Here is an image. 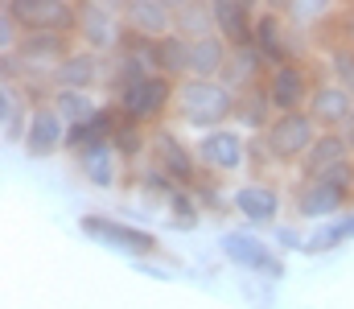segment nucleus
<instances>
[{
	"label": "nucleus",
	"mask_w": 354,
	"mask_h": 309,
	"mask_svg": "<svg viewBox=\"0 0 354 309\" xmlns=\"http://www.w3.org/2000/svg\"><path fill=\"white\" fill-rule=\"evenodd\" d=\"M25 157H33V161H46V157H54V153H62L66 149V120H62V111L54 107V100L46 103H33V115H29V132H25Z\"/></svg>",
	"instance_id": "12"
},
{
	"label": "nucleus",
	"mask_w": 354,
	"mask_h": 309,
	"mask_svg": "<svg viewBox=\"0 0 354 309\" xmlns=\"http://www.w3.org/2000/svg\"><path fill=\"white\" fill-rule=\"evenodd\" d=\"M136 190H140V198H145L149 206H165L169 203V194L177 190V182L157 165V161H149V165L136 169Z\"/></svg>",
	"instance_id": "31"
},
{
	"label": "nucleus",
	"mask_w": 354,
	"mask_h": 309,
	"mask_svg": "<svg viewBox=\"0 0 354 309\" xmlns=\"http://www.w3.org/2000/svg\"><path fill=\"white\" fill-rule=\"evenodd\" d=\"M214 8V33H223L231 46L256 41V8L243 0H210Z\"/></svg>",
	"instance_id": "20"
},
{
	"label": "nucleus",
	"mask_w": 354,
	"mask_h": 309,
	"mask_svg": "<svg viewBox=\"0 0 354 309\" xmlns=\"http://www.w3.org/2000/svg\"><path fill=\"white\" fill-rule=\"evenodd\" d=\"M29 115H33V100L21 83L4 79L0 83V136L8 149L25 144V132H29Z\"/></svg>",
	"instance_id": "16"
},
{
	"label": "nucleus",
	"mask_w": 354,
	"mask_h": 309,
	"mask_svg": "<svg viewBox=\"0 0 354 309\" xmlns=\"http://www.w3.org/2000/svg\"><path fill=\"white\" fill-rule=\"evenodd\" d=\"M276 120V107H272V95H268L264 83H256V87H248V91H239V107H235V124L248 132V136H256V132H264L268 124Z\"/></svg>",
	"instance_id": "25"
},
{
	"label": "nucleus",
	"mask_w": 354,
	"mask_h": 309,
	"mask_svg": "<svg viewBox=\"0 0 354 309\" xmlns=\"http://www.w3.org/2000/svg\"><path fill=\"white\" fill-rule=\"evenodd\" d=\"M103 4H111V8H115V12H124V8H128V4H132V0H103Z\"/></svg>",
	"instance_id": "43"
},
{
	"label": "nucleus",
	"mask_w": 354,
	"mask_h": 309,
	"mask_svg": "<svg viewBox=\"0 0 354 309\" xmlns=\"http://www.w3.org/2000/svg\"><path fill=\"white\" fill-rule=\"evenodd\" d=\"M218 252H223V260L231 264V268H239V272H260L268 281H284V260L268 247L260 235H252L248 227H235V231H223L218 235Z\"/></svg>",
	"instance_id": "6"
},
{
	"label": "nucleus",
	"mask_w": 354,
	"mask_h": 309,
	"mask_svg": "<svg viewBox=\"0 0 354 309\" xmlns=\"http://www.w3.org/2000/svg\"><path fill=\"white\" fill-rule=\"evenodd\" d=\"M322 54H326V58H322L326 75L338 79V83L354 95V46L342 41V37H322Z\"/></svg>",
	"instance_id": "29"
},
{
	"label": "nucleus",
	"mask_w": 354,
	"mask_h": 309,
	"mask_svg": "<svg viewBox=\"0 0 354 309\" xmlns=\"http://www.w3.org/2000/svg\"><path fill=\"white\" fill-rule=\"evenodd\" d=\"M4 12L21 25V33L58 29L79 37V0H4Z\"/></svg>",
	"instance_id": "8"
},
{
	"label": "nucleus",
	"mask_w": 354,
	"mask_h": 309,
	"mask_svg": "<svg viewBox=\"0 0 354 309\" xmlns=\"http://www.w3.org/2000/svg\"><path fill=\"white\" fill-rule=\"evenodd\" d=\"M149 71H153V66H149L145 58H136V54H128V50H111V54H107V83H103V91L115 100L120 91H128L132 83H140Z\"/></svg>",
	"instance_id": "26"
},
{
	"label": "nucleus",
	"mask_w": 354,
	"mask_h": 309,
	"mask_svg": "<svg viewBox=\"0 0 354 309\" xmlns=\"http://www.w3.org/2000/svg\"><path fill=\"white\" fill-rule=\"evenodd\" d=\"M317 132H322L317 120L309 115V107H301V111H276V120L268 124L260 136H264L276 169H297V161L309 153V144L317 140Z\"/></svg>",
	"instance_id": "3"
},
{
	"label": "nucleus",
	"mask_w": 354,
	"mask_h": 309,
	"mask_svg": "<svg viewBox=\"0 0 354 309\" xmlns=\"http://www.w3.org/2000/svg\"><path fill=\"white\" fill-rule=\"evenodd\" d=\"M292 0H264V8H276V12H288Z\"/></svg>",
	"instance_id": "41"
},
{
	"label": "nucleus",
	"mask_w": 354,
	"mask_h": 309,
	"mask_svg": "<svg viewBox=\"0 0 354 309\" xmlns=\"http://www.w3.org/2000/svg\"><path fill=\"white\" fill-rule=\"evenodd\" d=\"M231 203H235V214L248 223V227H272L276 218H280V190L264 182V178H248L243 186H235L231 190Z\"/></svg>",
	"instance_id": "14"
},
{
	"label": "nucleus",
	"mask_w": 354,
	"mask_h": 309,
	"mask_svg": "<svg viewBox=\"0 0 354 309\" xmlns=\"http://www.w3.org/2000/svg\"><path fill=\"white\" fill-rule=\"evenodd\" d=\"M272 289H276V281H268V277H260V272H248L243 301H252L256 309H272Z\"/></svg>",
	"instance_id": "37"
},
{
	"label": "nucleus",
	"mask_w": 354,
	"mask_h": 309,
	"mask_svg": "<svg viewBox=\"0 0 354 309\" xmlns=\"http://www.w3.org/2000/svg\"><path fill=\"white\" fill-rule=\"evenodd\" d=\"M54 107L62 111V120H66V124H83V120H91V115L99 111V100H95V91L58 87V91H54Z\"/></svg>",
	"instance_id": "33"
},
{
	"label": "nucleus",
	"mask_w": 354,
	"mask_h": 309,
	"mask_svg": "<svg viewBox=\"0 0 354 309\" xmlns=\"http://www.w3.org/2000/svg\"><path fill=\"white\" fill-rule=\"evenodd\" d=\"M165 210H169V218H165V227L169 231H198L202 227V203H198V194L189 190V186H177L174 194H169V203H165Z\"/></svg>",
	"instance_id": "30"
},
{
	"label": "nucleus",
	"mask_w": 354,
	"mask_h": 309,
	"mask_svg": "<svg viewBox=\"0 0 354 309\" xmlns=\"http://www.w3.org/2000/svg\"><path fill=\"white\" fill-rule=\"evenodd\" d=\"M235 107H239V91L227 83V79H202V75H185L177 83V103L174 115L185 128H198V132H210V128H223L235 120Z\"/></svg>",
	"instance_id": "1"
},
{
	"label": "nucleus",
	"mask_w": 354,
	"mask_h": 309,
	"mask_svg": "<svg viewBox=\"0 0 354 309\" xmlns=\"http://www.w3.org/2000/svg\"><path fill=\"white\" fill-rule=\"evenodd\" d=\"M132 268L136 272H145V277H161V281H169L177 268H165V264H157V256H149V260H132Z\"/></svg>",
	"instance_id": "40"
},
{
	"label": "nucleus",
	"mask_w": 354,
	"mask_h": 309,
	"mask_svg": "<svg viewBox=\"0 0 354 309\" xmlns=\"http://www.w3.org/2000/svg\"><path fill=\"white\" fill-rule=\"evenodd\" d=\"M317 79L322 75L305 58H292V62H280V66L268 71L264 87H268V95H272L276 111H301V107H309V95H313Z\"/></svg>",
	"instance_id": "7"
},
{
	"label": "nucleus",
	"mask_w": 354,
	"mask_h": 309,
	"mask_svg": "<svg viewBox=\"0 0 354 309\" xmlns=\"http://www.w3.org/2000/svg\"><path fill=\"white\" fill-rule=\"evenodd\" d=\"M354 149L351 140H346V132L342 128H322L317 132V140L309 144V153L297 161V178H322V174H330L334 165H342V161H351Z\"/></svg>",
	"instance_id": "15"
},
{
	"label": "nucleus",
	"mask_w": 354,
	"mask_h": 309,
	"mask_svg": "<svg viewBox=\"0 0 354 309\" xmlns=\"http://www.w3.org/2000/svg\"><path fill=\"white\" fill-rule=\"evenodd\" d=\"M342 132H346V140H351V149H354V111H351V120L342 124Z\"/></svg>",
	"instance_id": "42"
},
{
	"label": "nucleus",
	"mask_w": 354,
	"mask_h": 309,
	"mask_svg": "<svg viewBox=\"0 0 354 309\" xmlns=\"http://www.w3.org/2000/svg\"><path fill=\"white\" fill-rule=\"evenodd\" d=\"M317 29H322V37H342V41L354 46V0H342L334 8V17L326 25H317Z\"/></svg>",
	"instance_id": "36"
},
{
	"label": "nucleus",
	"mask_w": 354,
	"mask_h": 309,
	"mask_svg": "<svg viewBox=\"0 0 354 309\" xmlns=\"http://www.w3.org/2000/svg\"><path fill=\"white\" fill-rule=\"evenodd\" d=\"M256 46L264 50L268 66L292 62V25H288L284 12H276V8H260L256 12Z\"/></svg>",
	"instance_id": "18"
},
{
	"label": "nucleus",
	"mask_w": 354,
	"mask_h": 309,
	"mask_svg": "<svg viewBox=\"0 0 354 309\" xmlns=\"http://www.w3.org/2000/svg\"><path fill=\"white\" fill-rule=\"evenodd\" d=\"M338 4H342V0H292L284 17H288L297 29H317V25H326V21L334 17Z\"/></svg>",
	"instance_id": "34"
},
{
	"label": "nucleus",
	"mask_w": 354,
	"mask_h": 309,
	"mask_svg": "<svg viewBox=\"0 0 354 309\" xmlns=\"http://www.w3.org/2000/svg\"><path fill=\"white\" fill-rule=\"evenodd\" d=\"M174 29H177V33H185L189 41H194V37L214 33V8H210V0H185V4L177 8Z\"/></svg>",
	"instance_id": "32"
},
{
	"label": "nucleus",
	"mask_w": 354,
	"mask_h": 309,
	"mask_svg": "<svg viewBox=\"0 0 354 309\" xmlns=\"http://www.w3.org/2000/svg\"><path fill=\"white\" fill-rule=\"evenodd\" d=\"M75 161H79V174L87 178L95 190H115L124 161H120V153H115L111 140H95V144H87Z\"/></svg>",
	"instance_id": "19"
},
{
	"label": "nucleus",
	"mask_w": 354,
	"mask_h": 309,
	"mask_svg": "<svg viewBox=\"0 0 354 309\" xmlns=\"http://www.w3.org/2000/svg\"><path fill=\"white\" fill-rule=\"evenodd\" d=\"M149 161H157V165H161V169L177 182V186H194V182L206 174V169H202V161H198V149H194V144H185L169 124H157V128H153Z\"/></svg>",
	"instance_id": "10"
},
{
	"label": "nucleus",
	"mask_w": 354,
	"mask_h": 309,
	"mask_svg": "<svg viewBox=\"0 0 354 309\" xmlns=\"http://www.w3.org/2000/svg\"><path fill=\"white\" fill-rule=\"evenodd\" d=\"M354 190L334 182V178H297L292 190H288V206H292V218L297 223H322V218H334L342 210H351Z\"/></svg>",
	"instance_id": "5"
},
{
	"label": "nucleus",
	"mask_w": 354,
	"mask_h": 309,
	"mask_svg": "<svg viewBox=\"0 0 354 309\" xmlns=\"http://www.w3.org/2000/svg\"><path fill=\"white\" fill-rule=\"evenodd\" d=\"M54 87H79V91H103L107 83V54L91 50V46H75L58 66H54Z\"/></svg>",
	"instance_id": "13"
},
{
	"label": "nucleus",
	"mask_w": 354,
	"mask_h": 309,
	"mask_svg": "<svg viewBox=\"0 0 354 309\" xmlns=\"http://www.w3.org/2000/svg\"><path fill=\"white\" fill-rule=\"evenodd\" d=\"M194 149H198L202 169H210L218 178L248 169V136H243V128H231V124L210 128V132H202V140Z\"/></svg>",
	"instance_id": "9"
},
{
	"label": "nucleus",
	"mask_w": 354,
	"mask_h": 309,
	"mask_svg": "<svg viewBox=\"0 0 354 309\" xmlns=\"http://www.w3.org/2000/svg\"><path fill=\"white\" fill-rule=\"evenodd\" d=\"M351 239H354V206L342 210V214H334V218H322V223L309 227V235H305V256H330V252L346 247Z\"/></svg>",
	"instance_id": "21"
},
{
	"label": "nucleus",
	"mask_w": 354,
	"mask_h": 309,
	"mask_svg": "<svg viewBox=\"0 0 354 309\" xmlns=\"http://www.w3.org/2000/svg\"><path fill=\"white\" fill-rule=\"evenodd\" d=\"M111 144H115V153H120V161L132 169V165H140L145 161V153H149V144H153V128L149 124H140V120H120V128H115V136H111Z\"/></svg>",
	"instance_id": "27"
},
{
	"label": "nucleus",
	"mask_w": 354,
	"mask_h": 309,
	"mask_svg": "<svg viewBox=\"0 0 354 309\" xmlns=\"http://www.w3.org/2000/svg\"><path fill=\"white\" fill-rule=\"evenodd\" d=\"M174 21H177V12L169 4H161V0H132L124 8V25L128 29H140L149 37H165L174 29Z\"/></svg>",
	"instance_id": "24"
},
{
	"label": "nucleus",
	"mask_w": 354,
	"mask_h": 309,
	"mask_svg": "<svg viewBox=\"0 0 354 309\" xmlns=\"http://www.w3.org/2000/svg\"><path fill=\"white\" fill-rule=\"evenodd\" d=\"M243 4H252V8H256V12H260V8H264V0H243Z\"/></svg>",
	"instance_id": "45"
},
{
	"label": "nucleus",
	"mask_w": 354,
	"mask_h": 309,
	"mask_svg": "<svg viewBox=\"0 0 354 309\" xmlns=\"http://www.w3.org/2000/svg\"><path fill=\"white\" fill-rule=\"evenodd\" d=\"M194 194H198V203H202V210H214V214H223V210H235V203H231V194L218 186V174H202L194 186H189Z\"/></svg>",
	"instance_id": "35"
},
{
	"label": "nucleus",
	"mask_w": 354,
	"mask_h": 309,
	"mask_svg": "<svg viewBox=\"0 0 354 309\" xmlns=\"http://www.w3.org/2000/svg\"><path fill=\"white\" fill-rule=\"evenodd\" d=\"M124 29H128L124 12H115L111 4H103V0H79V46L111 54L120 46Z\"/></svg>",
	"instance_id": "11"
},
{
	"label": "nucleus",
	"mask_w": 354,
	"mask_h": 309,
	"mask_svg": "<svg viewBox=\"0 0 354 309\" xmlns=\"http://www.w3.org/2000/svg\"><path fill=\"white\" fill-rule=\"evenodd\" d=\"M305 235L309 231H301L297 223H272V243L280 252H305Z\"/></svg>",
	"instance_id": "38"
},
{
	"label": "nucleus",
	"mask_w": 354,
	"mask_h": 309,
	"mask_svg": "<svg viewBox=\"0 0 354 309\" xmlns=\"http://www.w3.org/2000/svg\"><path fill=\"white\" fill-rule=\"evenodd\" d=\"M161 4H169V8H174V12H177V8H181V4H185V0H161Z\"/></svg>",
	"instance_id": "44"
},
{
	"label": "nucleus",
	"mask_w": 354,
	"mask_h": 309,
	"mask_svg": "<svg viewBox=\"0 0 354 309\" xmlns=\"http://www.w3.org/2000/svg\"><path fill=\"white\" fill-rule=\"evenodd\" d=\"M79 231H83V239L99 243V247H107V252H120V256H128V260L165 256L161 239H157L149 227L124 223V218H115V214H99V210H91V214L79 218Z\"/></svg>",
	"instance_id": "2"
},
{
	"label": "nucleus",
	"mask_w": 354,
	"mask_h": 309,
	"mask_svg": "<svg viewBox=\"0 0 354 309\" xmlns=\"http://www.w3.org/2000/svg\"><path fill=\"white\" fill-rule=\"evenodd\" d=\"M231 41L223 33H206V37H194V54H189V75H202V79H223L227 62H231Z\"/></svg>",
	"instance_id": "23"
},
{
	"label": "nucleus",
	"mask_w": 354,
	"mask_h": 309,
	"mask_svg": "<svg viewBox=\"0 0 354 309\" xmlns=\"http://www.w3.org/2000/svg\"><path fill=\"white\" fill-rule=\"evenodd\" d=\"M268 58L264 50L256 46V41H248V46H235L231 50V62H227V71H223V79L235 87V91H248V87H256V83H264L268 79Z\"/></svg>",
	"instance_id": "22"
},
{
	"label": "nucleus",
	"mask_w": 354,
	"mask_h": 309,
	"mask_svg": "<svg viewBox=\"0 0 354 309\" xmlns=\"http://www.w3.org/2000/svg\"><path fill=\"white\" fill-rule=\"evenodd\" d=\"M177 83H181V79L165 75V71H149L140 83H132L128 91H120L115 103H120V111H124L128 120H140V124L157 128V124H165V115L174 111Z\"/></svg>",
	"instance_id": "4"
},
{
	"label": "nucleus",
	"mask_w": 354,
	"mask_h": 309,
	"mask_svg": "<svg viewBox=\"0 0 354 309\" xmlns=\"http://www.w3.org/2000/svg\"><path fill=\"white\" fill-rule=\"evenodd\" d=\"M354 111V95L338 83V79H317L313 95H309V115L317 120V128H342Z\"/></svg>",
	"instance_id": "17"
},
{
	"label": "nucleus",
	"mask_w": 354,
	"mask_h": 309,
	"mask_svg": "<svg viewBox=\"0 0 354 309\" xmlns=\"http://www.w3.org/2000/svg\"><path fill=\"white\" fill-rule=\"evenodd\" d=\"M189 54H194V41L185 33L169 29L161 41H157V71L174 75V79H185L189 75Z\"/></svg>",
	"instance_id": "28"
},
{
	"label": "nucleus",
	"mask_w": 354,
	"mask_h": 309,
	"mask_svg": "<svg viewBox=\"0 0 354 309\" xmlns=\"http://www.w3.org/2000/svg\"><path fill=\"white\" fill-rule=\"evenodd\" d=\"M17 37H21V25L0 8V50H12V46H17Z\"/></svg>",
	"instance_id": "39"
}]
</instances>
